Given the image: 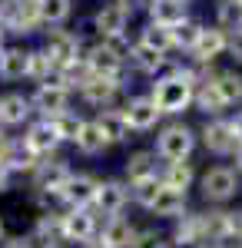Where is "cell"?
<instances>
[{"instance_id": "obj_46", "label": "cell", "mask_w": 242, "mask_h": 248, "mask_svg": "<svg viewBox=\"0 0 242 248\" xmlns=\"http://www.w3.org/2000/svg\"><path fill=\"white\" fill-rule=\"evenodd\" d=\"M0 238H3V222H0Z\"/></svg>"}, {"instance_id": "obj_32", "label": "cell", "mask_w": 242, "mask_h": 248, "mask_svg": "<svg viewBox=\"0 0 242 248\" xmlns=\"http://www.w3.org/2000/svg\"><path fill=\"white\" fill-rule=\"evenodd\" d=\"M163 186L186 192L189 186H192V166H189V162H169L166 172H163Z\"/></svg>"}, {"instance_id": "obj_1", "label": "cell", "mask_w": 242, "mask_h": 248, "mask_svg": "<svg viewBox=\"0 0 242 248\" xmlns=\"http://www.w3.org/2000/svg\"><path fill=\"white\" fill-rule=\"evenodd\" d=\"M153 103L163 116H176L189 109V103H196V77L189 70H169L166 77L156 79Z\"/></svg>"}, {"instance_id": "obj_19", "label": "cell", "mask_w": 242, "mask_h": 248, "mask_svg": "<svg viewBox=\"0 0 242 248\" xmlns=\"http://www.w3.org/2000/svg\"><path fill=\"white\" fill-rule=\"evenodd\" d=\"M30 77V53L20 50V46H7L0 53V79L14 83V79Z\"/></svg>"}, {"instance_id": "obj_9", "label": "cell", "mask_w": 242, "mask_h": 248, "mask_svg": "<svg viewBox=\"0 0 242 248\" xmlns=\"http://www.w3.org/2000/svg\"><path fill=\"white\" fill-rule=\"evenodd\" d=\"M123 116H126V126L130 133H149L156 123H159V109L153 103V96H133L130 103L123 106Z\"/></svg>"}, {"instance_id": "obj_35", "label": "cell", "mask_w": 242, "mask_h": 248, "mask_svg": "<svg viewBox=\"0 0 242 248\" xmlns=\"http://www.w3.org/2000/svg\"><path fill=\"white\" fill-rule=\"evenodd\" d=\"M159 189H163V179H159V175H156V179H146V182H139V186H133V199H136V205L149 209V205L156 202Z\"/></svg>"}, {"instance_id": "obj_7", "label": "cell", "mask_w": 242, "mask_h": 248, "mask_svg": "<svg viewBox=\"0 0 242 248\" xmlns=\"http://www.w3.org/2000/svg\"><path fill=\"white\" fill-rule=\"evenodd\" d=\"M96 218L90 209H70L67 215H60V238L63 242H93Z\"/></svg>"}, {"instance_id": "obj_4", "label": "cell", "mask_w": 242, "mask_h": 248, "mask_svg": "<svg viewBox=\"0 0 242 248\" xmlns=\"http://www.w3.org/2000/svg\"><path fill=\"white\" fill-rule=\"evenodd\" d=\"M47 57L53 60L56 66H63V70H70L76 63H83V46H80V37L70 33V30H50V37H47Z\"/></svg>"}, {"instance_id": "obj_21", "label": "cell", "mask_w": 242, "mask_h": 248, "mask_svg": "<svg viewBox=\"0 0 242 248\" xmlns=\"http://www.w3.org/2000/svg\"><path fill=\"white\" fill-rule=\"evenodd\" d=\"M96 126L103 129V136H106V142H123L126 136H130V126H126V116H123V109H100V116H96Z\"/></svg>"}, {"instance_id": "obj_37", "label": "cell", "mask_w": 242, "mask_h": 248, "mask_svg": "<svg viewBox=\"0 0 242 248\" xmlns=\"http://www.w3.org/2000/svg\"><path fill=\"white\" fill-rule=\"evenodd\" d=\"M229 53L242 63V30L239 33H229Z\"/></svg>"}, {"instance_id": "obj_20", "label": "cell", "mask_w": 242, "mask_h": 248, "mask_svg": "<svg viewBox=\"0 0 242 248\" xmlns=\"http://www.w3.org/2000/svg\"><path fill=\"white\" fill-rule=\"evenodd\" d=\"M149 212L156 218H179V215H186V192L163 186L159 195H156V202L149 205Z\"/></svg>"}, {"instance_id": "obj_43", "label": "cell", "mask_w": 242, "mask_h": 248, "mask_svg": "<svg viewBox=\"0 0 242 248\" xmlns=\"http://www.w3.org/2000/svg\"><path fill=\"white\" fill-rule=\"evenodd\" d=\"M236 169L242 172V146H239V153H236Z\"/></svg>"}, {"instance_id": "obj_24", "label": "cell", "mask_w": 242, "mask_h": 248, "mask_svg": "<svg viewBox=\"0 0 242 248\" xmlns=\"http://www.w3.org/2000/svg\"><path fill=\"white\" fill-rule=\"evenodd\" d=\"M106 146H110V142H106L103 129L96 126V119H86L83 129H80V136H76V149H80L83 155H100Z\"/></svg>"}, {"instance_id": "obj_29", "label": "cell", "mask_w": 242, "mask_h": 248, "mask_svg": "<svg viewBox=\"0 0 242 248\" xmlns=\"http://www.w3.org/2000/svg\"><path fill=\"white\" fill-rule=\"evenodd\" d=\"M203 30H206V27H199L196 20H183L179 27H173V30H169V33H173V46L192 53V50H196V43H199V37H203Z\"/></svg>"}, {"instance_id": "obj_6", "label": "cell", "mask_w": 242, "mask_h": 248, "mask_svg": "<svg viewBox=\"0 0 242 248\" xmlns=\"http://www.w3.org/2000/svg\"><path fill=\"white\" fill-rule=\"evenodd\" d=\"M130 10L126 7H120V3H103L100 10L93 14V30L100 33L103 40H123V30H126V23H130Z\"/></svg>"}, {"instance_id": "obj_11", "label": "cell", "mask_w": 242, "mask_h": 248, "mask_svg": "<svg viewBox=\"0 0 242 248\" xmlns=\"http://www.w3.org/2000/svg\"><path fill=\"white\" fill-rule=\"evenodd\" d=\"M60 142H63V139H60V133H56L53 119H40V123H34V126L27 129V136H23V146H27L34 155H50Z\"/></svg>"}, {"instance_id": "obj_17", "label": "cell", "mask_w": 242, "mask_h": 248, "mask_svg": "<svg viewBox=\"0 0 242 248\" xmlns=\"http://www.w3.org/2000/svg\"><path fill=\"white\" fill-rule=\"evenodd\" d=\"M70 166L67 162H40L37 166V175H34V182H37V192H63V186L70 182Z\"/></svg>"}, {"instance_id": "obj_13", "label": "cell", "mask_w": 242, "mask_h": 248, "mask_svg": "<svg viewBox=\"0 0 242 248\" xmlns=\"http://www.w3.org/2000/svg\"><path fill=\"white\" fill-rule=\"evenodd\" d=\"M225 50H229V33H223L219 27H206L199 43H196V50H192V60L196 63H212L216 57H223Z\"/></svg>"}, {"instance_id": "obj_10", "label": "cell", "mask_w": 242, "mask_h": 248, "mask_svg": "<svg viewBox=\"0 0 242 248\" xmlns=\"http://www.w3.org/2000/svg\"><path fill=\"white\" fill-rule=\"evenodd\" d=\"M96 192H100V179H93V175H70V182L63 186L60 199L67 202V209H90L96 202Z\"/></svg>"}, {"instance_id": "obj_16", "label": "cell", "mask_w": 242, "mask_h": 248, "mask_svg": "<svg viewBox=\"0 0 242 248\" xmlns=\"http://www.w3.org/2000/svg\"><path fill=\"white\" fill-rule=\"evenodd\" d=\"M116 93H120V79H106V77H90L80 86V96H83L90 106H100V109H110V103H113Z\"/></svg>"}, {"instance_id": "obj_8", "label": "cell", "mask_w": 242, "mask_h": 248, "mask_svg": "<svg viewBox=\"0 0 242 248\" xmlns=\"http://www.w3.org/2000/svg\"><path fill=\"white\" fill-rule=\"evenodd\" d=\"M203 142L212 155H236L239 153V139H236V129H232L229 119H212V123H206Z\"/></svg>"}, {"instance_id": "obj_31", "label": "cell", "mask_w": 242, "mask_h": 248, "mask_svg": "<svg viewBox=\"0 0 242 248\" xmlns=\"http://www.w3.org/2000/svg\"><path fill=\"white\" fill-rule=\"evenodd\" d=\"M139 43L149 46V50H156V53H166V50H173V33H169L166 27L146 23V27L139 30Z\"/></svg>"}, {"instance_id": "obj_33", "label": "cell", "mask_w": 242, "mask_h": 248, "mask_svg": "<svg viewBox=\"0 0 242 248\" xmlns=\"http://www.w3.org/2000/svg\"><path fill=\"white\" fill-rule=\"evenodd\" d=\"M56 70H63V66H56L53 60L47 57V50H34V53H30V77L37 79L40 86L50 83V77H53Z\"/></svg>"}, {"instance_id": "obj_40", "label": "cell", "mask_w": 242, "mask_h": 248, "mask_svg": "<svg viewBox=\"0 0 242 248\" xmlns=\"http://www.w3.org/2000/svg\"><path fill=\"white\" fill-rule=\"evenodd\" d=\"M3 248H34V242H23V238H17V242H7Z\"/></svg>"}, {"instance_id": "obj_47", "label": "cell", "mask_w": 242, "mask_h": 248, "mask_svg": "<svg viewBox=\"0 0 242 248\" xmlns=\"http://www.w3.org/2000/svg\"><path fill=\"white\" fill-rule=\"evenodd\" d=\"M0 33H3V30H0ZM0 53H3V46H0Z\"/></svg>"}, {"instance_id": "obj_2", "label": "cell", "mask_w": 242, "mask_h": 248, "mask_svg": "<svg viewBox=\"0 0 242 248\" xmlns=\"http://www.w3.org/2000/svg\"><path fill=\"white\" fill-rule=\"evenodd\" d=\"M192 149H196V133L186 123H169L166 129L156 136V155L166 159V162H186Z\"/></svg>"}, {"instance_id": "obj_22", "label": "cell", "mask_w": 242, "mask_h": 248, "mask_svg": "<svg viewBox=\"0 0 242 248\" xmlns=\"http://www.w3.org/2000/svg\"><path fill=\"white\" fill-rule=\"evenodd\" d=\"M30 116V99L20 93H7L0 96V123L3 126H20Z\"/></svg>"}, {"instance_id": "obj_18", "label": "cell", "mask_w": 242, "mask_h": 248, "mask_svg": "<svg viewBox=\"0 0 242 248\" xmlns=\"http://www.w3.org/2000/svg\"><path fill=\"white\" fill-rule=\"evenodd\" d=\"M100 242H103L106 248H133V242H136V229L130 225V218L113 215V218H106V225H103Z\"/></svg>"}, {"instance_id": "obj_23", "label": "cell", "mask_w": 242, "mask_h": 248, "mask_svg": "<svg viewBox=\"0 0 242 248\" xmlns=\"http://www.w3.org/2000/svg\"><path fill=\"white\" fill-rule=\"evenodd\" d=\"M126 179H130V186H139V182H146V179H156V153H133L126 159Z\"/></svg>"}, {"instance_id": "obj_12", "label": "cell", "mask_w": 242, "mask_h": 248, "mask_svg": "<svg viewBox=\"0 0 242 248\" xmlns=\"http://www.w3.org/2000/svg\"><path fill=\"white\" fill-rule=\"evenodd\" d=\"M30 106H37V113H43L47 119H56V116H63L67 109H70V90H60V86H37Z\"/></svg>"}, {"instance_id": "obj_27", "label": "cell", "mask_w": 242, "mask_h": 248, "mask_svg": "<svg viewBox=\"0 0 242 248\" xmlns=\"http://www.w3.org/2000/svg\"><path fill=\"white\" fill-rule=\"evenodd\" d=\"M196 106H199V113H206V116H219L225 109V99L219 96V90H216L212 77L203 79V86L196 90Z\"/></svg>"}, {"instance_id": "obj_26", "label": "cell", "mask_w": 242, "mask_h": 248, "mask_svg": "<svg viewBox=\"0 0 242 248\" xmlns=\"http://www.w3.org/2000/svg\"><path fill=\"white\" fill-rule=\"evenodd\" d=\"M130 60L136 70H143V73H159V70H166V53H156V50H149L143 43H133L130 46Z\"/></svg>"}, {"instance_id": "obj_3", "label": "cell", "mask_w": 242, "mask_h": 248, "mask_svg": "<svg viewBox=\"0 0 242 248\" xmlns=\"http://www.w3.org/2000/svg\"><path fill=\"white\" fill-rule=\"evenodd\" d=\"M86 70H90V77H106V79H120L123 73V50H120V40H103V43H96L86 50Z\"/></svg>"}, {"instance_id": "obj_42", "label": "cell", "mask_w": 242, "mask_h": 248, "mask_svg": "<svg viewBox=\"0 0 242 248\" xmlns=\"http://www.w3.org/2000/svg\"><path fill=\"white\" fill-rule=\"evenodd\" d=\"M80 248H106V245H103V242L96 238V242H86V245H80Z\"/></svg>"}, {"instance_id": "obj_41", "label": "cell", "mask_w": 242, "mask_h": 248, "mask_svg": "<svg viewBox=\"0 0 242 248\" xmlns=\"http://www.w3.org/2000/svg\"><path fill=\"white\" fill-rule=\"evenodd\" d=\"M113 3H120V7H126V10L133 14V7H136V3H143V0H113Z\"/></svg>"}, {"instance_id": "obj_44", "label": "cell", "mask_w": 242, "mask_h": 248, "mask_svg": "<svg viewBox=\"0 0 242 248\" xmlns=\"http://www.w3.org/2000/svg\"><path fill=\"white\" fill-rule=\"evenodd\" d=\"M14 3H37V0H14Z\"/></svg>"}, {"instance_id": "obj_14", "label": "cell", "mask_w": 242, "mask_h": 248, "mask_svg": "<svg viewBox=\"0 0 242 248\" xmlns=\"http://www.w3.org/2000/svg\"><path fill=\"white\" fill-rule=\"evenodd\" d=\"M126 199H130V189H126L123 182L110 179V182H100V192H96V202H93V205L103 212L106 218H113V215H120V212H123Z\"/></svg>"}, {"instance_id": "obj_5", "label": "cell", "mask_w": 242, "mask_h": 248, "mask_svg": "<svg viewBox=\"0 0 242 248\" xmlns=\"http://www.w3.org/2000/svg\"><path fill=\"white\" fill-rule=\"evenodd\" d=\"M203 199L206 202H229L236 192H239V179L229 166H212V169L203 175Z\"/></svg>"}, {"instance_id": "obj_30", "label": "cell", "mask_w": 242, "mask_h": 248, "mask_svg": "<svg viewBox=\"0 0 242 248\" xmlns=\"http://www.w3.org/2000/svg\"><path fill=\"white\" fill-rule=\"evenodd\" d=\"M212 83H216L219 96L225 99V106H232V103H242V77H239V73H232V70H223V73H216V77H212Z\"/></svg>"}, {"instance_id": "obj_36", "label": "cell", "mask_w": 242, "mask_h": 248, "mask_svg": "<svg viewBox=\"0 0 242 248\" xmlns=\"http://www.w3.org/2000/svg\"><path fill=\"white\" fill-rule=\"evenodd\" d=\"M133 248H169V242L163 235H156V232H136Z\"/></svg>"}, {"instance_id": "obj_38", "label": "cell", "mask_w": 242, "mask_h": 248, "mask_svg": "<svg viewBox=\"0 0 242 248\" xmlns=\"http://www.w3.org/2000/svg\"><path fill=\"white\" fill-rule=\"evenodd\" d=\"M10 172H14V169L7 166V159H0V192L7 189V182H10Z\"/></svg>"}, {"instance_id": "obj_34", "label": "cell", "mask_w": 242, "mask_h": 248, "mask_svg": "<svg viewBox=\"0 0 242 248\" xmlns=\"http://www.w3.org/2000/svg\"><path fill=\"white\" fill-rule=\"evenodd\" d=\"M83 123H86V119L76 116V113H70V109L53 119V126H56V133H60L63 142H76V136H80V129H83Z\"/></svg>"}, {"instance_id": "obj_28", "label": "cell", "mask_w": 242, "mask_h": 248, "mask_svg": "<svg viewBox=\"0 0 242 248\" xmlns=\"http://www.w3.org/2000/svg\"><path fill=\"white\" fill-rule=\"evenodd\" d=\"M216 27L223 33H239L242 30V0H223L216 10Z\"/></svg>"}, {"instance_id": "obj_25", "label": "cell", "mask_w": 242, "mask_h": 248, "mask_svg": "<svg viewBox=\"0 0 242 248\" xmlns=\"http://www.w3.org/2000/svg\"><path fill=\"white\" fill-rule=\"evenodd\" d=\"M70 14H73L70 0H37V17L43 27H60V23H67Z\"/></svg>"}, {"instance_id": "obj_45", "label": "cell", "mask_w": 242, "mask_h": 248, "mask_svg": "<svg viewBox=\"0 0 242 248\" xmlns=\"http://www.w3.org/2000/svg\"><path fill=\"white\" fill-rule=\"evenodd\" d=\"M203 248H223V245H203Z\"/></svg>"}, {"instance_id": "obj_39", "label": "cell", "mask_w": 242, "mask_h": 248, "mask_svg": "<svg viewBox=\"0 0 242 248\" xmlns=\"http://www.w3.org/2000/svg\"><path fill=\"white\" fill-rule=\"evenodd\" d=\"M232 129H236V139H239V146H242V113L232 119Z\"/></svg>"}, {"instance_id": "obj_15", "label": "cell", "mask_w": 242, "mask_h": 248, "mask_svg": "<svg viewBox=\"0 0 242 248\" xmlns=\"http://www.w3.org/2000/svg\"><path fill=\"white\" fill-rule=\"evenodd\" d=\"M186 3L189 0H153L149 3V23H156V27H166V30H173V27H179L186 17Z\"/></svg>"}]
</instances>
